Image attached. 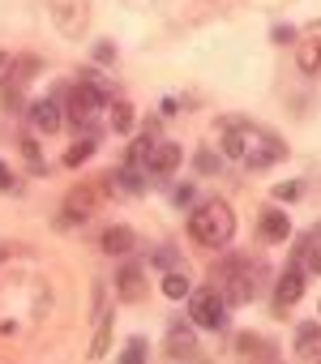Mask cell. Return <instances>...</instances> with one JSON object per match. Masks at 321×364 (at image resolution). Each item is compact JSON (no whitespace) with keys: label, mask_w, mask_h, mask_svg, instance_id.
Masks as SVG:
<instances>
[{"label":"cell","mask_w":321,"mask_h":364,"mask_svg":"<svg viewBox=\"0 0 321 364\" xmlns=\"http://www.w3.org/2000/svg\"><path fill=\"white\" fill-rule=\"evenodd\" d=\"M189 232H193V240L206 245V249H227L232 236H236V215H232V206H227L223 198H210V202H202V206L189 215Z\"/></svg>","instance_id":"6da1fadb"},{"label":"cell","mask_w":321,"mask_h":364,"mask_svg":"<svg viewBox=\"0 0 321 364\" xmlns=\"http://www.w3.org/2000/svg\"><path fill=\"white\" fill-rule=\"evenodd\" d=\"M257 274H261V262H249V257H232L214 270V287L232 300V304H249L257 296Z\"/></svg>","instance_id":"7a4b0ae2"},{"label":"cell","mask_w":321,"mask_h":364,"mask_svg":"<svg viewBox=\"0 0 321 364\" xmlns=\"http://www.w3.org/2000/svg\"><path fill=\"white\" fill-rule=\"evenodd\" d=\"M232 300L210 283V287H197V291H189V317H193V326H202V330H227L232 326Z\"/></svg>","instance_id":"3957f363"},{"label":"cell","mask_w":321,"mask_h":364,"mask_svg":"<svg viewBox=\"0 0 321 364\" xmlns=\"http://www.w3.org/2000/svg\"><path fill=\"white\" fill-rule=\"evenodd\" d=\"M99 107H107L86 82H77L69 95H65V120L77 129V133H86V137H94V116H99Z\"/></svg>","instance_id":"277c9868"},{"label":"cell","mask_w":321,"mask_h":364,"mask_svg":"<svg viewBox=\"0 0 321 364\" xmlns=\"http://www.w3.org/2000/svg\"><path fill=\"white\" fill-rule=\"evenodd\" d=\"M48 14L65 39H82L90 26V0H48Z\"/></svg>","instance_id":"5b68a950"},{"label":"cell","mask_w":321,"mask_h":364,"mask_svg":"<svg viewBox=\"0 0 321 364\" xmlns=\"http://www.w3.org/2000/svg\"><path fill=\"white\" fill-rule=\"evenodd\" d=\"M304 274H308V270H304L300 262H291V266L274 279V313H287V309L304 296Z\"/></svg>","instance_id":"8992f818"},{"label":"cell","mask_w":321,"mask_h":364,"mask_svg":"<svg viewBox=\"0 0 321 364\" xmlns=\"http://www.w3.org/2000/svg\"><path fill=\"white\" fill-rule=\"evenodd\" d=\"M94 206H99V193H94L90 185H77V189H69V198H65V215H60V228L86 223V219L94 215Z\"/></svg>","instance_id":"52a82bcc"},{"label":"cell","mask_w":321,"mask_h":364,"mask_svg":"<svg viewBox=\"0 0 321 364\" xmlns=\"http://www.w3.org/2000/svg\"><path fill=\"white\" fill-rule=\"evenodd\" d=\"M283 154H287V146H283L274 133H257L253 146H249V154H244V163H249V171H266V167L278 163Z\"/></svg>","instance_id":"ba28073f"},{"label":"cell","mask_w":321,"mask_h":364,"mask_svg":"<svg viewBox=\"0 0 321 364\" xmlns=\"http://www.w3.org/2000/svg\"><path fill=\"white\" fill-rule=\"evenodd\" d=\"M146 176H150V167L129 159L120 171H107V193H146Z\"/></svg>","instance_id":"9c48e42d"},{"label":"cell","mask_w":321,"mask_h":364,"mask_svg":"<svg viewBox=\"0 0 321 364\" xmlns=\"http://www.w3.org/2000/svg\"><path fill=\"white\" fill-rule=\"evenodd\" d=\"M116 296L129 300V304L146 300V266H141V262H124V266L116 270Z\"/></svg>","instance_id":"30bf717a"},{"label":"cell","mask_w":321,"mask_h":364,"mask_svg":"<svg viewBox=\"0 0 321 364\" xmlns=\"http://www.w3.org/2000/svg\"><path fill=\"white\" fill-rule=\"evenodd\" d=\"M26 116H31V124L39 129V133H56L60 124H65V107H60V99H35L31 107H26Z\"/></svg>","instance_id":"8fae6325"},{"label":"cell","mask_w":321,"mask_h":364,"mask_svg":"<svg viewBox=\"0 0 321 364\" xmlns=\"http://www.w3.org/2000/svg\"><path fill=\"white\" fill-rule=\"evenodd\" d=\"M185 163V150L176 146V141H154V150H150V159H146V167H150V176H172L176 167Z\"/></svg>","instance_id":"7c38bea8"},{"label":"cell","mask_w":321,"mask_h":364,"mask_svg":"<svg viewBox=\"0 0 321 364\" xmlns=\"http://www.w3.org/2000/svg\"><path fill=\"white\" fill-rule=\"evenodd\" d=\"M253 137H257V129H249L240 120H223V159H244Z\"/></svg>","instance_id":"4fadbf2b"},{"label":"cell","mask_w":321,"mask_h":364,"mask_svg":"<svg viewBox=\"0 0 321 364\" xmlns=\"http://www.w3.org/2000/svg\"><path fill=\"white\" fill-rule=\"evenodd\" d=\"M295 60L304 73H321V22L308 26V39H295Z\"/></svg>","instance_id":"5bb4252c"},{"label":"cell","mask_w":321,"mask_h":364,"mask_svg":"<svg viewBox=\"0 0 321 364\" xmlns=\"http://www.w3.org/2000/svg\"><path fill=\"white\" fill-rule=\"evenodd\" d=\"M133 245H137V236H133L129 223H111V228L99 236V249H103L107 257H124V253H133Z\"/></svg>","instance_id":"9a60e30c"},{"label":"cell","mask_w":321,"mask_h":364,"mask_svg":"<svg viewBox=\"0 0 321 364\" xmlns=\"http://www.w3.org/2000/svg\"><path fill=\"white\" fill-rule=\"evenodd\" d=\"M261 236L266 240H274V245H287L291 240V215L287 210H261Z\"/></svg>","instance_id":"2e32d148"},{"label":"cell","mask_w":321,"mask_h":364,"mask_svg":"<svg viewBox=\"0 0 321 364\" xmlns=\"http://www.w3.org/2000/svg\"><path fill=\"white\" fill-rule=\"evenodd\" d=\"M295 355L300 360H321V321H304L295 330Z\"/></svg>","instance_id":"e0dca14e"},{"label":"cell","mask_w":321,"mask_h":364,"mask_svg":"<svg viewBox=\"0 0 321 364\" xmlns=\"http://www.w3.org/2000/svg\"><path fill=\"white\" fill-rule=\"evenodd\" d=\"M168 360H197V338H193V330H180V326L168 330Z\"/></svg>","instance_id":"ac0fdd59"},{"label":"cell","mask_w":321,"mask_h":364,"mask_svg":"<svg viewBox=\"0 0 321 364\" xmlns=\"http://www.w3.org/2000/svg\"><path fill=\"white\" fill-rule=\"evenodd\" d=\"M94 150H99V141H94V137H86V133H77V141L65 150V167H82Z\"/></svg>","instance_id":"d6986e66"},{"label":"cell","mask_w":321,"mask_h":364,"mask_svg":"<svg viewBox=\"0 0 321 364\" xmlns=\"http://www.w3.org/2000/svg\"><path fill=\"white\" fill-rule=\"evenodd\" d=\"M189 291H193V283H189L185 270H168L163 274V296L168 300H189Z\"/></svg>","instance_id":"ffe728a7"},{"label":"cell","mask_w":321,"mask_h":364,"mask_svg":"<svg viewBox=\"0 0 321 364\" xmlns=\"http://www.w3.org/2000/svg\"><path fill=\"white\" fill-rule=\"evenodd\" d=\"M236 355H261V360H274V351H270V343L266 338H257V334H236Z\"/></svg>","instance_id":"44dd1931"},{"label":"cell","mask_w":321,"mask_h":364,"mask_svg":"<svg viewBox=\"0 0 321 364\" xmlns=\"http://www.w3.org/2000/svg\"><path fill=\"white\" fill-rule=\"evenodd\" d=\"M77 82H86V86H90V90H94V95H99L103 103H107V107L116 103V95H111V82H107V77H103L99 69H82V73H77Z\"/></svg>","instance_id":"7402d4cb"},{"label":"cell","mask_w":321,"mask_h":364,"mask_svg":"<svg viewBox=\"0 0 321 364\" xmlns=\"http://www.w3.org/2000/svg\"><path fill=\"white\" fill-rule=\"evenodd\" d=\"M133 120H137V116H133V107H129L124 99H116V103H111V112H107V124H111L116 133H129V129H133Z\"/></svg>","instance_id":"603a6c76"},{"label":"cell","mask_w":321,"mask_h":364,"mask_svg":"<svg viewBox=\"0 0 321 364\" xmlns=\"http://www.w3.org/2000/svg\"><path fill=\"white\" fill-rule=\"evenodd\" d=\"M107 343H111V313L99 309V330H94V347H90V355H107Z\"/></svg>","instance_id":"cb8c5ba5"},{"label":"cell","mask_w":321,"mask_h":364,"mask_svg":"<svg viewBox=\"0 0 321 364\" xmlns=\"http://www.w3.org/2000/svg\"><path fill=\"white\" fill-rule=\"evenodd\" d=\"M300 266H304L308 274H321V232H308V249H304Z\"/></svg>","instance_id":"d4e9b609"},{"label":"cell","mask_w":321,"mask_h":364,"mask_svg":"<svg viewBox=\"0 0 321 364\" xmlns=\"http://www.w3.org/2000/svg\"><path fill=\"white\" fill-rule=\"evenodd\" d=\"M193 167H197L202 176H214V171H223V150H197Z\"/></svg>","instance_id":"484cf974"},{"label":"cell","mask_w":321,"mask_h":364,"mask_svg":"<svg viewBox=\"0 0 321 364\" xmlns=\"http://www.w3.org/2000/svg\"><path fill=\"white\" fill-rule=\"evenodd\" d=\"M150 262L163 266V270H180V249H176V245H158V249L150 253Z\"/></svg>","instance_id":"4316f807"},{"label":"cell","mask_w":321,"mask_h":364,"mask_svg":"<svg viewBox=\"0 0 321 364\" xmlns=\"http://www.w3.org/2000/svg\"><path fill=\"white\" fill-rule=\"evenodd\" d=\"M300 193H304V185H300V180H278V185L270 189V198H274V202H295Z\"/></svg>","instance_id":"83f0119b"},{"label":"cell","mask_w":321,"mask_h":364,"mask_svg":"<svg viewBox=\"0 0 321 364\" xmlns=\"http://www.w3.org/2000/svg\"><path fill=\"white\" fill-rule=\"evenodd\" d=\"M22 154H26V163H31V171H43V167H48V163H43V150H39V141H35L31 133L22 137Z\"/></svg>","instance_id":"f1b7e54d"},{"label":"cell","mask_w":321,"mask_h":364,"mask_svg":"<svg viewBox=\"0 0 321 364\" xmlns=\"http://www.w3.org/2000/svg\"><path fill=\"white\" fill-rule=\"evenodd\" d=\"M146 355H150L146 338H129V343H124V351H120V360H124V364H141Z\"/></svg>","instance_id":"f546056e"},{"label":"cell","mask_w":321,"mask_h":364,"mask_svg":"<svg viewBox=\"0 0 321 364\" xmlns=\"http://www.w3.org/2000/svg\"><path fill=\"white\" fill-rule=\"evenodd\" d=\"M13 73H18V56L0 52V86H9V82H13Z\"/></svg>","instance_id":"4dcf8cb0"},{"label":"cell","mask_w":321,"mask_h":364,"mask_svg":"<svg viewBox=\"0 0 321 364\" xmlns=\"http://www.w3.org/2000/svg\"><path fill=\"white\" fill-rule=\"evenodd\" d=\"M270 43H278V48L295 43V26H274V31H270Z\"/></svg>","instance_id":"1f68e13d"},{"label":"cell","mask_w":321,"mask_h":364,"mask_svg":"<svg viewBox=\"0 0 321 364\" xmlns=\"http://www.w3.org/2000/svg\"><path fill=\"white\" fill-rule=\"evenodd\" d=\"M94 60H99V65H111V60H116V43H107V39L94 43Z\"/></svg>","instance_id":"d6a6232c"},{"label":"cell","mask_w":321,"mask_h":364,"mask_svg":"<svg viewBox=\"0 0 321 364\" xmlns=\"http://www.w3.org/2000/svg\"><path fill=\"white\" fill-rule=\"evenodd\" d=\"M5 112H13V116H18V112H26V103H22V90H18V86H13V90H5Z\"/></svg>","instance_id":"836d02e7"},{"label":"cell","mask_w":321,"mask_h":364,"mask_svg":"<svg viewBox=\"0 0 321 364\" xmlns=\"http://www.w3.org/2000/svg\"><path fill=\"white\" fill-rule=\"evenodd\" d=\"M172 202H176V206H193V202H197V193H193V185H180V189L172 193Z\"/></svg>","instance_id":"e575fe53"},{"label":"cell","mask_w":321,"mask_h":364,"mask_svg":"<svg viewBox=\"0 0 321 364\" xmlns=\"http://www.w3.org/2000/svg\"><path fill=\"white\" fill-rule=\"evenodd\" d=\"M176 112H180V99H172V95L158 103V116H176Z\"/></svg>","instance_id":"d590c367"},{"label":"cell","mask_w":321,"mask_h":364,"mask_svg":"<svg viewBox=\"0 0 321 364\" xmlns=\"http://www.w3.org/2000/svg\"><path fill=\"white\" fill-rule=\"evenodd\" d=\"M9 253H13V245H9V240H0V262H5Z\"/></svg>","instance_id":"8d00e7d4"},{"label":"cell","mask_w":321,"mask_h":364,"mask_svg":"<svg viewBox=\"0 0 321 364\" xmlns=\"http://www.w3.org/2000/svg\"><path fill=\"white\" fill-rule=\"evenodd\" d=\"M317 313H321V304H317Z\"/></svg>","instance_id":"74e56055"}]
</instances>
